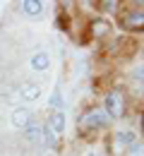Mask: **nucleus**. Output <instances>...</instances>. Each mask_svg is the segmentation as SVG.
<instances>
[{
    "label": "nucleus",
    "mask_w": 144,
    "mask_h": 156,
    "mask_svg": "<svg viewBox=\"0 0 144 156\" xmlns=\"http://www.w3.org/2000/svg\"><path fill=\"white\" fill-rule=\"evenodd\" d=\"M103 106H106V115L108 118H120L125 111V101H123V94L115 89V91H108L106 94V101H103Z\"/></svg>",
    "instance_id": "1"
},
{
    "label": "nucleus",
    "mask_w": 144,
    "mask_h": 156,
    "mask_svg": "<svg viewBox=\"0 0 144 156\" xmlns=\"http://www.w3.org/2000/svg\"><path fill=\"white\" fill-rule=\"evenodd\" d=\"M123 24L125 27H142L144 24V2H135L123 12Z\"/></svg>",
    "instance_id": "2"
},
{
    "label": "nucleus",
    "mask_w": 144,
    "mask_h": 156,
    "mask_svg": "<svg viewBox=\"0 0 144 156\" xmlns=\"http://www.w3.org/2000/svg\"><path fill=\"white\" fill-rule=\"evenodd\" d=\"M137 144V137H135V132H130V130H120V132H115V137H113V149L120 154V151H125V149H132Z\"/></svg>",
    "instance_id": "3"
},
{
    "label": "nucleus",
    "mask_w": 144,
    "mask_h": 156,
    "mask_svg": "<svg viewBox=\"0 0 144 156\" xmlns=\"http://www.w3.org/2000/svg\"><path fill=\"white\" fill-rule=\"evenodd\" d=\"M29 67H31L34 72H48V67H51V55H48L46 51H34L31 58H29Z\"/></svg>",
    "instance_id": "4"
},
{
    "label": "nucleus",
    "mask_w": 144,
    "mask_h": 156,
    "mask_svg": "<svg viewBox=\"0 0 144 156\" xmlns=\"http://www.w3.org/2000/svg\"><path fill=\"white\" fill-rule=\"evenodd\" d=\"M31 120H34V113H31L29 108H15L12 115H10V122H12L15 127H26Z\"/></svg>",
    "instance_id": "5"
},
{
    "label": "nucleus",
    "mask_w": 144,
    "mask_h": 156,
    "mask_svg": "<svg viewBox=\"0 0 144 156\" xmlns=\"http://www.w3.org/2000/svg\"><path fill=\"white\" fill-rule=\"evenodd\" d=\"M106 120H108V115L103 113L101 108H94V111H89V113L82 118V125L84 127H101Z\"/></svg>",
    "instance_id": "6"
},
{
    "label": "nucleus",
    "mask_w": 144,
    "mask_h": 156,
    "mask_svg": "<svg viewBox=\"0 0 144 156\" xmlns=\"http://www.w3.org/2000/svg\"><path fill=\"white\" fill-rule=\"evenodd\" d=\"M19 96L24 101H39V96H41V84L39 82H24L19 87Z\"/></svg>",
    "instance_id": "7"
},
{
    "label": "nucleus",
    "mask_w": 144,
    "mask_h": 156,
    "mask_svg": "<svg viewBox=\"0 0 144 156\" xmlns=\"http://www.w3.org/2000/svg\"><path fill=\"white\" fill-rule=\"evenodd\" d=\"M22 12L26 17H41L46 12V2H39V0H24L22 2Z\"/></svg>",
    "instance_id": "8"
},
{
    "label": "nucleus",
    "mask_w": 144,
    "mask_h": 156,
    "mask_svg": "<svg viewBox=\"0 0 144 156\" xmlns=\"http://www.w3.org/2000/svg\"><path fill=\"white\" fill-rule=\"evenodd\" d=\"M24 132H26V139H29V142H34V144H43V125H41V122L31 120V122L24 127Z\"/></svg>",
    "instance_id": "9"
},
{
    "label": "nucleus",
    "mask_w": 144,
    "mask_h": 156,
    "mask_svg": "<svg viewBox=\"0 0 144 156\" xmlns=\"http://www.w3.org/2000/svg\"><path fill=\"white\" fill-rule=\"evenodd\" d=\"M51 132H55V135H62V130H65V113L62 111H53V115L48 120V125H46Z\"/></svg>",
    "instance_id": "10"
},
{
    "label": "nucleus",
    "mask_w": 144,
    "mask_h": 156,
    "mask_svg": "<svg viewBox=\"0 0 144 156\" xmlns=\"http://www.w3.org/2000/svg\"><path fill=\"white\" fill-rule=\"evenodd\" d=\"M48 106H51V111H62V94H60V89H53Z\"/></svg>",
    "instance_id": "11"
}]
</instances>
